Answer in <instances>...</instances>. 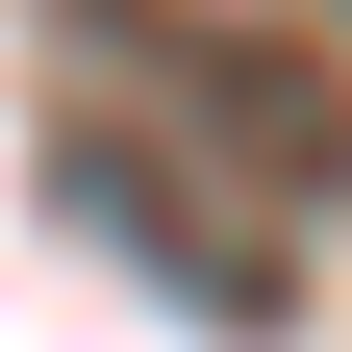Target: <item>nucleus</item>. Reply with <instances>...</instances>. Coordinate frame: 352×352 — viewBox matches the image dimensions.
Returning a JSON list of instances; mask_svg holds the SVG:
<instances>
[{"label":"nucleus","mask_w":352,"mask_h":352,"mask_svg":"<svg viewBox=\"0 0 352 352\" xmlns=\"http://www.w3.org/2000/svg\"><path fill=\"white\" fill-rule=\"evenodd\" d=\"M76 25L151 51V101L201 126L252 201H352V76H327V51H252V25H201V0H76Z\"/></svg>","instance_id":"1"}]
</instances>
